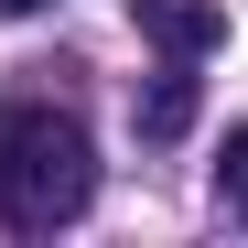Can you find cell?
Wrapping results in <instances>:
<instances>
[{
    "label": "cell",
    "instance_id": "obj_1",
    "mask_svg": "<svg viewBox=\"0 0 248 248\" xmlns=\"http://www.w3.org/2000/svg\"><path fill=\"white\" fill-rule=\"evenodd\" d=\"M97 205V151H87V130H76L65 108H44V97H11L0 108V227H76Z\"/></svg>",
    "mask_w": 248,
    "mask_h": 248
},
{
    "label": "cell",
    "instance_id": "obj_2",
    "mask_svg": "<svg viewBox=\"0 0 248 248\" xmlns=\"http://www.w3.org/2000/svg\"><path fill=\"white\" fill-rule=\"evenodd\" d=\"M130 22L151 32V44H162V54H184V65L227 44V22H216V0H130Z\"/></svg>",
    "mask_w": 248,
    "mask_h": 248
},
{
    "label": "cell",
    "instance_id": "obj_3",
    "mask_svg": "<svg viewBox=\"0 0 248 248\" xmlns=\"http://www.w3.org/2000/svg\"><path fill=\"white\" fill-rule=\"evenodd\" d=\"M140 130H151V140H184V130H194V65H184V54L151 76V97H140Z\"/></svg>",
    "mask_w": 248,
    "mask_h": 248
},
{
    "label": "cell",
    "instance_id": "obj_4",
    "mask_svg": "<svg viewBox=\"0 0 248 248\" xmlns=\"http://www.w3.org/2000/svg\"><path fill=\"white\" fill-rule=\"evenodd\" d=\"M216 194H227V216L248 227V130H227V162H216Z\"/></svg>",
    "mask_w": 248,
    "mask_h": 248
},
{
    "label": "cell",
    "instance_id": "obj_5",
    "mask_svg": "<svg viewBox=\"0 0 248 248\" xmlns=\"http://www.w3.org/2000/svg\"><path fill=\"white\" fill-rule=\"evenodd\" d=\"M0 11H11V22H22V11H44V0H0Z\"/></svg>",
    "mask_w": 248,
    "mask_h": 248
}]
</instances>
